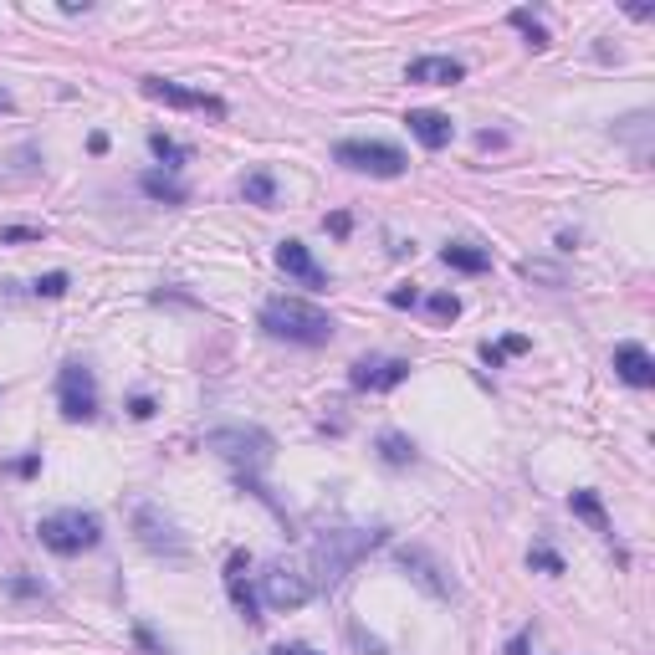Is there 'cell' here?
Masks as SVG:
<instances>
[{"mask_svg":"<svg viewBox=\"0 0 655 655\" xmlns=\"http://www.w3.org/2000/svg\"><path fill=\"white\" fill-rule=\"evenodd\" d=\"M384 538H389L384 528H333V533H323L318 548H313V569H318L313 589H338L343 574L354 569L364 553H374Z\"/></svg>","mask_w":655,"mask_h":655,"instance_id":"cell-1","label":"cell"},{"mask_svg":"<svg viewBox=\"0 0 655 655\" xmlns=\"http://www.w3.org/2000/svg\"><path fill=\"white\" fill-rule=\"evenodd\" d=\"M261 328H267L272 338L308 343V348H318V343H328L338 333V323L323 308H313V302H302V297H272L267 308H261Z\"/></svg>","mask_w":655,"mask_h":655,"instance_id":"cell-2","label":"cell"},{"mask_svg":"<svg viewBox=\"0 0 655 655\" xmlns=\"http://www.w3.org/2000/svg\"><path fill=\"white\" fill-rule=\"evenodd\" d=\"M36 538H41V548H52V553H62V558H77V553H87V548H98L103 543V522L93 517V512H52V517H41L36 522Z\"/></svg>","mask_w":655,"mask_h":655,"instance_id":"cell-3","label":"cell"},{"mask_svg":"<svg viewBox=\"0 0 655 655\" xmlns=\"http://www.w3.org/2000/svg\"><path fill=\"white\" fill-rule=\"evenodd\" d=\"M205 451H215L221 461H231L241 471H261V466L272 461L277 441H272L267 430H256V425H221V430L205 435Z\"/></svg>","mask_w":655,"mask_h":655,"instance_id":"cell-4","label":"cell"},{"mask_svg":"<svg viewBox=\"0 0 655 655\" xmlns=\"http://www.w3.org/2000/svg\"><path fill=\"white\" fill-rule=\"evenodd\" d=\"M333 159L348 164V169H359V174H374V180H400V174L410 169V159L395 144H384V139H343L333 149Z\"/></svg>","mask_w":655,"mask_h":655,"instance_id":"cell-5","label":"cell"},{"mask_svg":"<svg viewBox=\"0 0 655 655\" xmlns=\"http://www.w3.org/2000/svg\"><path fill=\"white\" fill-rule=\"evenodd\" d=\"M57 405L67 420H93L98 415V379L87 364H62L57 374Z\"/></svg>","mask_w":655,"mask_h":655,"instance_id":"cell-6","label":"cell"},{"mask_svg":"<svg viewBox=\"0 0 655 655\" xmlns=\"http://www.w3.org/2000/svg\"><path fill=\"white\" fill-rule=\"evenodd\" d=\"M139 93L154 98V103H169V108H190V113L226 118V98L200 93V87H185V82H169V77H144V82H139Z\"/></svg>","mask_w":655,"mask_h":655,"instance_id":"cell-7","label":"cell"},{"mask_svg":"<svg viewBox=\"0 0 655 655\" xmlns=\"http://www.w3.org/2000/svg\"><path fill=\"white\" fill-rule=\"evenodd\" d=\"M261 594H267L272 609H297L313 599V579H302L297 569L287 563H267V574H261Z\"/></svg>","mask_w":655,"mask_h":655,"instance_id":"cell-8","label":"cell"},{"mask_svg":"<svg viewBox=\"0 0 655 655\" xmlns=\"http://www.w3.org/2000/svg\"><path fill=\"white\" fill-rule=\"evenodd\" d=\"M134 528H139V543L149 553H169V558H185V538L174 533V522L159 517L154 507H134Z\"/></svg>","mask_w":655,"mask_h":655,"instance_id":"cell-9","label":"cell"},{"mask_svg":"<svg viewBox=\"0 0 655 655\" xmlns=\"http://www.w3.org/2000/svg\"><path fill=\"white\" fill-rule=\"evenodd\" d=\"M354 389H369V395H379V389H395L410 379V359H359L354 364Z\"/></svg>","mask_w":655,"mask_h":655,"instance_id":"cell-10","label":"cell"},{"mask_svg":"<svg viewBox=\"0 0 655 655\" xmlns=\"http://www.w3.org/2000/svg\"><path fill=\"white\" fill-rule=\"evenodd\" d=\"M246 569H251V558H246V553H231V558H226V594H231L236 615H241L246 625H261V609H256V589H251Z\"/></svg>","mask_w":655,"mask_h":655,"instance_id":"cell-11","label":"cell"},{"mask_svg":"<svg viewBox=\"0 0 655 655\" xmlns=\"http://www.w3.org/2000/svg\"><path fill=\"white\" fill-rule=\"evenodd\" d=\"M277 267H282L287 277H297L302 287H313V292H323V287H328V272L318 267L313 251L302 246V241H282V246H277Z\"/></svg>","mask_w":655,"mask_h":655,"instance_id":"cell-12","label":"cell"},{"mask_svg":"<svg viewBox=\"0 0 655 655\" xmlns=\"http://www.w3.org/2000/svg\"><path fill=\"white\" fill-rule=\"evenodd\" d=\"M405 128H410L425 149H446V144L456 139V123H451L446 113H435V108H410V113H405Z\"/></svg>","mask_w":655,"mask_h":655,"instance_id":"cell-13","label":"cell"},{"mask_svg":"<svg viewBox=\"0 0 655 655\" xmlns=\"http://www.w3.org/2000/svg\"><path fill=\"white\" fill-rule=\"evenodd\" d=\"M615 374H620L625 384H635V389H650V384H655V359L645 354L640 343H620V348H615Z\"/></svg>","mask_w":655,"mask_h":655,"instance_id":"cell-14","label":"cell"},{"mask_svg":"<svg viewBox=\"0 0 655 655\" xmlns=\"http://www.w3.org/2000/svg\"><path fill=\"white\" fill-rule=\"evenodd\" d=\"M405 77H410V82H425V87H451V82L466 77V67H461L456 57H420V62H410Z\"/></svg>","mask_w":655,"mask_h":655,"instance_id":"cell-15","label":"cell"},{"mask_svg":"<svg viewBox=\"0 0 655 655\" xmlns=\"http://www.w3.org/2000/svg\"><path fill=\"white\" fill-rule=\"evenodd\" d=\"M441 261H446V267H456V272H492V251L466 246V241H451L441 251Z\"/></svg>","mask_w":655,"mask_h":655,"instance_id":"cell-16","label":"cell"},{"mask_svg":"<svg viewBox=\"0 0 655 655\" xmlns=\"http://www.w3.org/2000/svg\"><path fill=\"white\" fill-rule=\"evenodd\" d=\"M139 190L149 195V200H164V205H185L190 200V190L174 180V174H159V169H149L144 180H139Z\"/></svg>","mask_w":655,"mask_h":655,"instance_id":"cell-17","label":"cell"},{"mask_svg":"<svg viewBox=\"0 0 655 655\" xmlns=\"http://www.w3.org/2000/svg\"><path fill=\"white\" fill-rule=\"evenodd\" d=\"M241 195L251 200V205H277V180H272V169H251L246 180H241Z\"/></svg>","mask_w":655,"mask_h":655,"instance_id":"cell-18","label":"cell"},{"mask_svg":"<svg viewBox=\"0 0 655 655\" xmlns=\"http://www.w3.org/2000/svg\"><path fill=\"white\" fill-rule=\"evenodd\" d=\"M379 456L389 466H415V441H410V435H400V430H384L379 435Z\"/></svg>","mask_w":655,"mask_h":655,"instance_id":"cell-19","label":"cell"},{"mask_svg":"<svg viewBox=\"0 0 655 655\" xmlns=\"http://www.w3.org/2000/svg\"><path fill=\"white\" fill-rule=\"evenodd\" d=\"M569 507H574V517H584L594 533H609V517H604V502L594 497V492H574L569 497Z\"/></svg>","mask_w":655,"mask_h":655,"instance_id":"cell-20","label":"cell"},{"mask_svg":"<svg viewBox=\"0 0 655 655\" xmlns=\"http://www.w3.org/2000/svg\"><path fill=\"white\" fill-rule=\"evenodd\" d=\"M149 149H154V159H164V169L190 164V149H185V144H174L169 134H149Z\"/></svg>","mask_w":655,"mask_h":655,"instance_id":"cell-21","label":"cell"},{"mask_svg":"<svg viewBox=\"0 0 655 655\" xmlns=\"http://www.w3.org/2000/svg\"><path fill=\"white\" fill-rule=\"evenodd\" d=\"M507 21H512V26H517L522 36H528V47H533V52H543V47H548V31H543V26L533 21V11H512Z\"/></svg>","mask_w":655,"mask_h":655,"instance_id":"cell-22","label":"cell"},{"mask_svg":"<svg viewBox=\"0 0 655 655\" xmlns=\"http://www.w3.org/2000/svg\"><path fill=\"white\" fill-rule=\"evenodd\" d=\"M425 308H430V318H435V323H456V318H461V302H456L451 292H435V297L425 302Z\"/></svg>","mask_w":655,"mask_h":655,"instance_id":"cell-23","label":"cell"},{"mask_svg":"<svg viewBox=\"0 0 655 655\" xmlns=\"http://www.w3.org/2000/svg\"><path fill=\"white\" fill-rule=\"evenodd\" d=\"M507 354H528V338H502V343H497V348H492V343H487V348H482V359H487V364H492V369H497V364H502V359H507Z\"/></svg>","mask_w":655,"mask_h":655,"instance_id":"cell-24","label":"cell"},{"mask_svg":"<svg viewBox=\"0 0 655 655\" xmlns=\"http://www.w3.org/2000/svg\"><path fill=\"white\" fill-rule=\"evenodd\" d=\"M67 287H72V282H67V272H47V277H36V287H31V292H36V297H62Z\"/></svg>","mask_w":655,"mask_h":655,"instance_id":"cell-25","label":"cell"},{"mask_svg":"<svg viewBox=\"0 0 655 655\" xmlns=\"http://www.w3.org/2000/svg\"><path fill=\"white\" fill-rule=\"evenodd\" d=\"M533 569H548V574H563V558L553 548H533Z\"/></svg>","mask_w":655,"mask_h":655,"instance_id":"cell-26","label":"cell"},{"mask_svg":"<svg viewBox=\"0 0 655 655\" xmlns=\"http://www.w3.org/2000/svg\"><path fill=\"white\" fill-rule=\"evenodd\" d=\"M41 236H47L41 226H6L0 231V241H41Z\"/></svg>","mask_w":655,"mask_h":655,"instance_id":"cell-27","label":"cell"},{"mask_svg":"<svg viewBox=\"0 0 655 655\" xmlns=\"http://www.w3.org/2000/svg\"><path fill=\"white\" fill-rule=\"evenodd\" d=\"M128 415H134V420H149V415H154V400H144V395H139L134 405H128Z\"/></svg>","mask_w":655,"mask_h":655,"instance_id":"cell-28","label":"cell"},{"mask_svg":"<svg viewBox=\"0 0 655 655\" xmlns=\"http://www.w3.org/2000/svg\"><path fill=\"white\" fill-rule=\"evenodd\" d=\"M389 302H395V308H415V287H400V292H389Z\"/></svg>","mask_w":655,"mask_h":655,"instance_id":"cell-29","label":"cell"},{"mask_svg":"<svg viewBox=\"0 0 655 655\" xmlns=\"http://www.w3.org/2000/svg\"><path fill=\"white\" fill-rule=\"evenodd\" d=\"M528 640H533V630H522V635L507 645V655H528Z\"/></svg>","mask_w":655,"mask_h":655,"instance_id":"cell-30","label":"cell"},{"mask_svg":"<svg viewBox=\"0 0 655 655\" xmlns=\"http://www.w3.org/2000/svg\"><path fill=\"white\" fill-rule=\"evenodd\" d=\"M272 655H313V650H308V645H277Z\"/></svg>","mask_w":655,"mask_h":655,"instance_id":"cell-31","label":"cell"},{"mask_svg":"<svg viewBox=\"0 0 655 655\" xmlns=\"http://www.w3.org/2000/svg\"><path fill=\"white\" fill-rule=\"evenodd\" d=\"M0 113H11V93H6V87H0Z\"/></svg>","mask_w":655,"mask_h":655,"instance_id":"cell-32","label":"cell"}]
</instances>
